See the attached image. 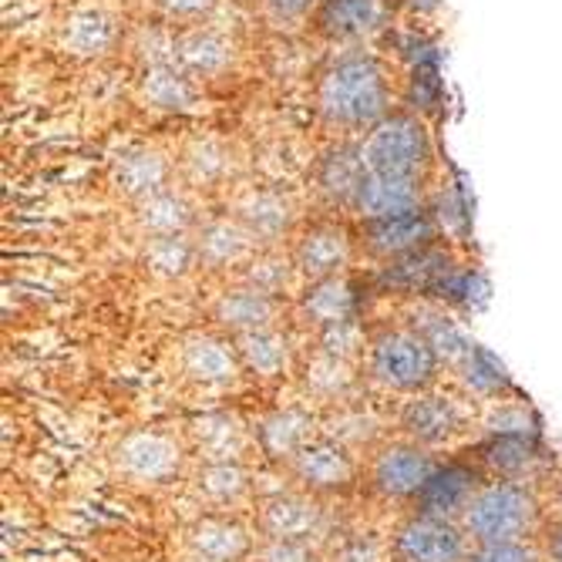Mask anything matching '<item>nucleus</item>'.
I'll list each match as a JSON object with an SVG mask.
<instances>
[{
	"label": "nucleus",
	"instance_id": "obj_42",
	"mask_svg": "<svg viewBox=\"0 0 562 562\" xmlns=\"http://www.w3.org/2000/svg\"><path fill=\"white\" fill-rule=\"evenodd\" d=\"M526 422H529V415L522 412V407H502V412H495V415L488 418V428H492V431H502V435L519 438V435L526 431Z\"/></svg>",
	"mask_w": 562,
	"mask_h": 562
},
{
	"label": "nucleus",
	"instance_id": "obj_33",
	"mask_svg": "<svg viewBox=\"0 0 562 562\" xmlns=\"http://www.w3.org/2000/svg\"><path fill=\"white\" fill-rule=\"evenodd\" d=\"M293 260H283L277 252H257L252 260L243 263V283L239 286H252L260 293H270V296H280L286 286H290V277H293Z\"/></svg>",
	"mask_w": 562,
	"mask_h": 562
},
{
	"label": "nucleus",
	"instance_id": "obj_34",
	"mask_svg": "<svg viewBox=\"0 0 562 562\" xmlns=\"http://www.w3.org/2000/svg\"><path fill=\"white\" fill-rule=\"evenodd\" d=\"M317 340H321V347H317V350H327V353L344 357V361H353V364H357V357L364 353V347H371V344H368L364 327L357 324V317H350V321H340V324H330V327L317 330Z\"/></svg>",
	"mask_w": 562,
	"mask_h": 562
},
{
	"label": "nucleus",
	"instance_id": "obj_19",
	"mask_svg": "<svg viewBox=\"0 0 562 562\" xmlns=\"http://www.w3.org/2000/svg\"><path fill=\"white\" fill-rule=\"evenodd\" d=\"M422 206V186L418 179H387V176H371L361 182L353 195V210L364 220H387V216H404Z\"/></svg>",
	"mask_w": 562,
	"mask_h": 562
},
{
	"label": "nucleus",
	"instance_id": "obj_39",
	"mask_svg": "<svg viewBox=\"0 0 562 562\" xmlns=\"http://www.w3.org/2000/svg\"><path fill=\"white\" fill-rule=\"evenodd\" d=\"M112 24L101 14H85L71 24V44L81 50V55H98L112 44Z\"/></svg>",
	"mask_w": 562,
	"mask_h": 562
},
{
	"label": "nucleus",
	"instance_id": "obj_44",
	"mask_svg": "<svg viewBox=\"0 0 562 562\" xmlns=\"http://www.w3.org/2000/svg\"><path fill=\"white\" fill-rule=\"evenodd\" d=\"M267 4L277 11V14H283V18H296V14H303V11H311L317 0H267Z\"/></svg>",
	"mask_w": 562,
	"mask_h": 562
},
{
	"label": "nucleus",
	"instance_id": "obj_24",
	"mask_svg": "<svg viewBox=\"0 0 562 562\" xmlns=\"http://www.w3.org/2000/svg\"><path fill=\"white\" fill-rule=\"evenodd\" d=\"M300 381L306 394H314L321 401H344L357 387V364L344 361V357H334L327 350H317L311 361H306Z\"/></svg>",
	"mask_w": 562,
	"mask_h": 562
},
{
	"label": "nucleus",
	"instance_id": "obj_37",
	"mask_svg": "<svg viewBox=\"0 0 562 562\" xmlns=\"http://www.w3.org/2000/svg\"><path fill=\"white\" fill-rule=\"evenodd\" d=\"M145 94H148L151 105H159V109H182V105H189V88H186V81L179 75L166 71V68L148 71Z\"/></svg>",
	"mask_w": 562,
	"mask_h": 562
},
{
	"label": "nucleus",
	"instance_id": "obj_35",
	"mask_svg": "<svg viewBox=\"0 0 562 562\" xmlns=\"http://www.w3.org/2000/svg\"><path fill=\"white\" fill-rule=\"evenodd\" d=\"M374 435H378L374 422H371L364 412H357V407H344V412H337V415L327 422V438H334V441L344 445L347 451L371 445Z\"/></svg>",
	"mask_w": 562,
	"mask_h": 562
},
{
	"label": "nucleus",
	"instance_id": "obj_43",
	"mask_svg": "<svg viewBox=\"0 0 562 562\" xmlns=\"http://www.w3.org/2000/svg\"><path fill=\"white\" fill-rule=\"evenodd\" d=\"M159 4L169 11V14H179V18H192V14H202L213 0H159Z\"/></svg>",
	"mask_w": 562,
	"mask_h": 562
},
{
	"label": "nucleus",
	"instance_id": "obj_26",
	"mask_svg": "<svg viewBox=\"0 0 562 562\" xmlns=\"http://www.w3.org/2000/svg\"><path fill=\"white\" fill-rule=\"evenodd\" d=\"M252 485V475L243 462H206L199 472H195V495L206 498V502H216V505H229V502H239Z\"/></svg>",
	"mask_w": 562,
	"mask_h": 562
},
{
	"label": "nucleus",
	"instance_id": "obj_38",
	"mask_svg": "<svg viewBox=\"0 0 562 562\" xmlns=\"http://www.w3.org/2000/svg\"><path fill=\"white\" fill-rule=\"evenodd\" d=\"M257 562H324V555L311 539H263Z\"/></svg>",
	"mask_w": 562,
	"mask_h": 562
},
{
	"label": "nucleus",
	"instance_id": "obj_31",
	"mask_svg": "<svg viewBox=\"0 0 562 562\" xmlns=\"http://www.w3.org/2000/svg\"><path fill=\"white\" fill-rule=\"evenodd\" d=\"M195 260H199L195 239H189L186 233L182 236H156V239H148V246H145L148 270L156 277H166V280L186 277Z\"/></svg>",
	"mask_w": 562,
	"mask_h": 562
},
{
	"label": "nucleus",
	"instance_id": "obj_41",
	"mask_svg": "<svg viewBox=\"0 0 562 562\" xmlns=\"http://www.w3.org/2000/svg\"><path fill=\"white\" fill-rule=\"evenodd\" d=\"M465 562H542V559L526 542H482L472 546Z\"/></svg>",
	"mask_w": 562,
	"mask_h": 562
},
{
	"label": "nucleus",
	"instance_id": "obj_17",
	"mask_svg": "<svg viewBox=\"0 0 562 562\" xmlns=\"http://www.w3.org/2000/svg\"><path fill=\"white\" fill-rule=\"evenodd\" d=\"M431 236H435V226L422 210L404 213V216H387V220H368V229H364L368 249L381 260L412 257V252H418Z\"/></svg>",
	"mask_w": 562,
	"mask_h": 562
},
{
	"label": "nucleus",
	"instance_id": "obj_12",
	"mask_svg": "<svg viewBox=\"0 0 562 562\" xmlns=\"http://www.w3.org/2000/svg\"><path fill=\"white\" fill-rule=\"evenodd\" d=\"M401 431L407 435V441L425 445V448L445 445L462 431V412H458V404L448 397L415 394L401 407Z\"/></svg>",
	"mask_w": 562,
	"mask_h": 562
},
{
	"label": "nucleus",
	"instance_id": "obj_5",
	"mask_svg": "<svg viewBox=\"0 0 562 562\" xmlns=\"http://www.w3.org/2000/svg\"><path fill=\"white\" fill-rule=\"evenodd\" d=\"M361 156L371 176L418 179V172L428 166V138L418 122L391 119L368 138Z\"/></svg>",
	"mask_w": 562,
	"mask_h": 562
},
{
	"label": "nucleus",
	"instance_id": "obj_45",
	"mask_svg": "<svg viewBox=\"0 0 562 562\" xmlns=\"http://www.w3.org/2000/svg\"><path fill=\"white\" fill-rule=\"evenodd\" d=\"M555 559H559V562H562V546H559V549H555Z\"/></svg>",
	"mask_w": 562,
	"mask_h": 562
},
{
	"label": "nucleus",
	"instance_id": "obj_3",
	"mask_svg": "<svg viewBox=\"0 0 562 562\" xmlns=\"http://www.w3.org/2000/svg\"><path fill=\"white\" fill-rule=\"evenodd\" d=\"M438 353L415 327L381 330L368 347V378L397 394H425L438 378Z\"/></svg>",
	"mask_w": 562,
	"mask_h": 562
},
{
	"label": "nucleus",
	"instance_id": "obj_9",
	"mask_svg": "<svg viewBox=\"0 0 562 562\" xmlns=\"http://www.w3.org/2000/svg\"><path fill=\"white\" fill-rule=\"evenodd\" d=\"M324 529L327 513L311 492H273L260 502L263 539H314Z\"/></svg>",
	"mask_w": 562,
	"mask_h": 562
},
{
	"label": "nucleus",
	"instance_id": "obj_16",
	"mask_svg": "<svg viewBox=\"0 0 562 562\" xmlns=\"http://www.w3.org/2000/svg\"><path fill=\"white\" fill-rule=\"evenodd\" d=\"M314 441V415L300 404L277 407V412L263 415L257 425V445L270 458V462H290L296 451H303Z\"/></svg>",
	"mask_w": 562,
	"mask_h": 562
},
{
	"label": "nucleus",
	"instance_id": "obj_29",
	"mask_svg": "<svg viewBox=\"0 0 562 562\" xmlns=\"http://www.w3.org/2000/svg\"><path fill=\"white\" fill-rule=\"evenodd\" d=\"M415 330L435 347L441 364H451V368L462 371L475 357V344L462 334V327L451 324L441 314H422V324H415Z\"/></svg>",
	"mask_w": 562,
	"mask_h": 562
},
{
	"label": "nucleus",
	"instance_id": "obj_18",
	"mask_svg": "<svg viewBox=\"0 0 562 562\" xmlns=\"http://www.w3.org/2000/svg\"><path fill=\"white\" fill-rule=\"evenodd\" d=\"M479 492V479L465 465H445L431 475V482L415 495V513L425 516H441V519H462L465 505Z\"/></svg>",
	"mask_w": 562,
	"mask_h": 562
},
{
	"label": "nucleus",
	"instance_id": "obj_23",
	"mask_svg": "<svg viewBox=\"0 0 562 562\" xmlns=\"http://www.w3.org/2000/svg\"><path fill=\"white\" fill-rule=\"evenodd\" d=\"M236 220L260 243H273L293 226V206H290V199H283L280 192L260 189V192H249L239 199Z\"/></svg>",
	"mask_w": 562,
	"mask_h": 562
},
{
	"label": "nucleus",
	"instance_id": "obj_6",
	"mask_svg": "<svg viewBox=\"0 0 562 562\" xmlns=\"http://www.w3.org/2000/svg\"><path fill=\"white\" fill-rule=\"evenodd\" d=\"M435 472V454L415 441H391L371 458V485L384 498H415Z\"/></svg>",
	"mask_w": 562,
	"mask_h": 562
},
{
	"label": "nucleus",
	"instance_id": "obj_7",
	"mask_svg": "<svg viewBox=\"0 0 562 562\" xmlns=\"http://www.w3.org/2000/svg\"><path fill=\"white\" fill-rule=\"evenodd\" d=\"M182 469V448L166 431H132L115 448V472L145 482V485H162L176 479Z\"/></svg>",
	"mask_w": 562,
	"mask_h": 562
},
{
	"label": "nucleus",
	"instance_id": "obj_8",
	"mask_svg": "<svg viewBox=\"0 0 562 562\" xmlns=\"http://www.w3.org/2000/svg\"><path fill=\"white\" fill-rule=\"evenodd\" d=\"M286 469L296 479V485H303V492H311V495L347 492L357 479V465L350 451L337 445L334 438H314L303 451L290 458Z\"/></svg>",
	"mask_w": 562,
	"mask_h": 562
},
{
	"label": "nucleus",
	"instance_id": "obj_10",
	"mask_svg": "<svg viewBox=\"0 0 562 562\" xmlns=\"http://www.w3.org/2000/svg\"><path fill=\"white\" fill-rule=\"evenodd\" d=\"M182 371L199 387H233L246 368L236 344H226L213 334H192L182 340Z\"/></svg>",
	"mask_w": 562,
	"mask_h": 562
},
{
	"label": "nucleus",
	"instance_id": "obj_22",
	"mask_svg": "<svg viewBox=\"0 0 562 562\" xmlns=\"http://www.w3.org/2000/svg\"><path fill=\"white\" fill-rule=\"evenodd\" d=\"M357 314V296L347 277H327L306 286V293L300 296V317L306 324H314L317 330L350 321Z\"/></svg>",
	"mask_w": 562,
	"mask_h": 562
},
{
	"label": "nucleus",
	"instance_id": "obj_14",
	"mask_svg": "<svg viewBox=\"0 0 562 562\" xmlns=\"http://www.w3.org/2000/svg\"><path fill=\"white\" fill-rule=\"evenodd\" d=\"M195 451L206 458V462H243L246 451L257 441V431H249L243 418L229 412H213L192 422L189 428Z\"/></svg>",
	"mask_w": 562,
	"mask_h": 562
},
{
	"label": "nucleus",
	"instance_id": "obj_20",
	"mask_svg": "<svg viewBox=\"0 0 562 562\" xmlns=\"http://www.w3.org/2000/svg\"><path fill=\"white\" fill-rule=\"evenodd\" d=\"M257 246H260V239L252 236L239 220H213L202 226V233L195 239L199 263H206L213 270L252 260L257 257Z\"/></svg>",
	"mask_w": 562,
	"mask_h": 562
},
{
	"label": "nucleus",
	"instance_id": "obj_40",
	"mask_svg": "<svg viewBox=\"0 0 562 562\" xmlns=\"http://www.w3.org/2000/svg\"><path fill=\"white\" fill-rule=\"evenodd\" d=\"M226 169H229L226 151L220 145H213V142H202V145H195L189 151V172L199 182H216V179L226 176Z\"/></svg>",
	"mask_w": 562,
	"mask_h": 562
},
{
	"label": "nucleus",
	"instance_id": "obj_32",
	"mask_svg": "<svg viewBox=\"0 0 562 562\" xmlns=\"http://www.w3.org/2000/svg\"><path fill=\"white\" fill-rule=\"evenodd\" d=\"M176 55H179V61L189 71L210 75V71H220L229 61V44L223 37L210 34V31H195V34H189V37L179 41Z\"/></svg>",
	"mask_w": 562,
	"mask_h": 562
},
{
	"label": "nucleus",
	"instance_id": "obj_4",
	"mask_svg": "<svg viewBox=\"0 0 562 562\" xmlns=\"http://www.w3.org/2000/svg\"><path fill=\"white\" fill-rule=\"evenodd\" d=\"M394 562H465L469 559V532L462 522L412 513L391 539Z\"/></svg>",
	"mask_w": 562,
	"mask_h": 562
},
{
	"label": "nucleus",
	"instance_id": "obj_1",
	"mask_svg": "<svg viewBox=\"0 0 562 562\" xmlns=\"http://www.w3.org/2000/svg\"><path fill=\"white\" fill-rule=\"evenodd\" d=\"M321 112L330 125L368 128L387 112V81L371 58H344L321 81Z\"/></svg>",
	"mask_w": 562,
	"mask_h": 562
},
{
	"label": "nucleus",
	"instance_id": "obj_28",
	"mask_svg": "<svg viewBox=\"0 0 562 562\" xmlns=\"http://www.w3.org/2000/svg\"><path fill=\"white\" fill-rule=\"evenodd\" d=\"M166 176H169V169H166V162L156 156V151H128V156H122L119 172H115L119 189L135 202L162 192Z\"/></svg>",
	"mask_w": 562,
	"mask_h": 562
},
{
	"label": "nucleus",
	"instance_id": "obj_30",
	"mask_svg": "<svg viewBox=\"0 0 562 562\" xmlns=\"http://www.w3.org/2000/svg\"><path fill=\"white\" fill-rule=\"evenodd\" d=\"M368 179V166L361 151H350V148H337L334 156H327L321 162V186L324 192H330L340 202H350L353 206V195L361 189V182Z\"/></svg>",
	"mask_w": 562,
	"mask_h": 562
},
{
	"label": "nucleus",
	"instance_id": "obj_21",
	"mask_svg": "<svg viewBox=\"0 0 562 562\" xmlns=\"http://www.w3.org/2000/svg\"><path fill=\"white\" fill-rule=\"evenodd\" d=\"M239 361L249 374H257L263 381H277L290 371L293 361V347L290 337L280 327H267V330H252L243 337H233Z\"/></svg>",
	"mask_w": 562,
	"mask_h": 562
},
{
	"label": "nucleus",
	"instance_id": "obj_13",
	"mask_svg": "<svg viewBox=\"0 0 562 562\" xmlns=\"http://www.w3.org/2000/svg\"><path fill=\"white\" fill-rule=\"evenodd\" d=\"M213 321L223 330H229L233 337L277 327V321H280V296L260 293V290H252V286H233V290H226L216 300Z\"/></svg>",
	"mask_w": 562,
	"mask_h": 562
},
{
	"label": "nucleus",
	"instance_id": "obj_27",
	"mask_svg": "<svg viewBox=\"0 0 562 562\" xmlns=\"http://www.w3.org/2000/svg\"><path fill=\"white\" fill-rule=\"evenodd\" d=\"M384 4L381 0H327L321 14L324 27L337 37H364L381 27Z\"/></svg>",
	"mask_w": 562,
	"mask_h": 562
},
{
	"label": "nucleus",
	"instance_id": "obj_2",
	"mask_svg": "<svg viewBox=\"0 0 562 562\" xmlns=\"http://www.w3.org/2000/svg\"><path fill=\"white\" fill-rule=\"evenodd\" d=\"M462 529L475 546L482 542H526L539 522V502L522 482L495 479L479 485L462 513Z\"/></svg>",
	"mask_w": 562,
	"mask_h": 562
},
{
	"label": "nucleus",
	"instance_id": "obj_15",
	"mask_svg": "<svg viewBox=\"0 0 562 562\" xmlns=\"http://www.w3.org/2000/svg\"><path fill=\"white\" fill-rule=\"evenodd\" d=\"M350 260V239L340 226H314L296 239L293 267L311 283L340 277V270Z\"/></svg>",
	"mask_w": 562,
	"mask_h": 562
},
{
	"label": "nucleus",
	"instance_id": "obj_36",
	"mask_svg": "<svg viewBox=\"0 0 562 562\" xmlns=\"http://www.w3.org/2000/svg\"><path fill=\"white\" fill-rule=\"evenodd\" d=\"M391 559H394L391 546H384L374 536H361V532L344 536L334 546V552L327 555V562H391Z\"/></svg>",
	"mask_w": 562,
	"mask_h": 562
},
{
	"label": "nucleus",
	"instance_id": "obj_11",
	"mask_svg": "<svg viewBox=\"0 0 562 562\" xmlns=\"http://www.w3.org/2000/svg\"><path fill=\"white\" fill-rule=\"evenodd\" d=\"M186 549L195 562H243L252 552V536L226 516H202L186 529Z\"/></svg>",
	"mask_w": 562,
	"mask_h": 562
},
{
	"label": "nucleus",
	"instance_id": "obj_25",
	"mask_svg": "<svg viewBox=\"0 0 562 562\" xmlns=\"http://www.w3.org/2000/svg\"><path fill=\"white\" fill-rule=\"evenodd\" d=\"M138 229L148 236V239H156V236H182L189 226H192V210H189V202L169 189L156 192V195H148L138 202Z\"/></svg>",
	"mask_w": 562,
	"mask_h": 562
}]
</instances>
